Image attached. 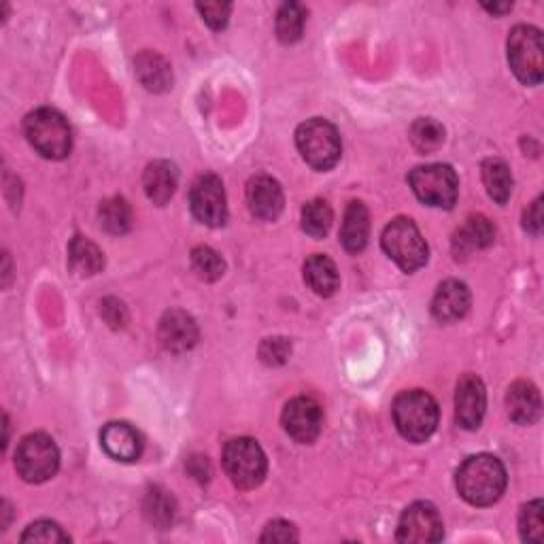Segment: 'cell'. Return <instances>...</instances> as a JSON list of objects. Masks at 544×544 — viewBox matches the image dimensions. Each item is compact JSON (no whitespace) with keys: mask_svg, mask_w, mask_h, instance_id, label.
I'll list each match as a JSON object with an SVG mask.
<instances>
[{"mask_svg":"<svg viewBox=\"0 0 544 544\" xmlns=\"http://www.w3.org/2000/svg\"><path fill=\"white\" fill-rule=\"evenodd\" d=\"M224 468L238 489H255L266 479L268 459L258 440L234 438L224 449Z\"/></svg>","mask_w":544,"mask_h":544,"instance_id":"obj_6","label":"cell"},{"mask_svg":"<svg viewBox=\"0 0 544 544\" xmlns=\"http://www.w3.org/2000/svg\"><path fill=\"white\" fill-rule=\"evenodd\" d=\"M292 353V343L287 338H266L260 347L262 362L268 366H281Z\"/></svg>","mask_w":544,"mask_h":544,"instance_id":"obj_33","label":"cell"},{"mask_svg":"<svg viewBox=\"0 0 544 544\" xmlns=\"http://www.w3.org/2000/svg\"><path fill=\"white\" fill-rule=\"evenodd\" d=\"M306 24V9L300 3H285L277 13V37L281 43L292 45L302 39Z\"/></svg>","mask_w":544,"mask_h":544,"instance_id":"obj_27","label":"cell"},{"mask_svg":"<svg viewBox=\"0 0 544 544\" xmlns=\"http://www.w3.org/2000/svg\"><path fill=\"white\" fill-rule=\"evenodd\" d=\"M196 9L200 11L204 22H207L213 30H219L228 24L232 5H228V3H204V5L198 3Z\"/></svg>","mask_w":544,"mask_h":544,"instance_id":"obj_34","label":"cell"},{"mask_svg":"<svg viewBox=\"0 0 544 544\" xmlns=\"http://www.w3.org/2000/svg\"><path fill=\"white\" fill-rule=\"evenodd\" d=\"M496 238V228L491 226V221L483 215H472L466 219V224L455 232L453 249L457 258H466L472 251L487 249L493 245Z\"/></svg>","mask_w":544,"mask_h":544,"instance_id":"obj_20","label":"cell"},{"mask_svg":"<svg viewBox=\"0 0 544 544\" xmlns=\"http://www.w3.org/2000/svg\"><path fill=\"white\" fill-rule=\"evenodd\" d=\"M487 391L476 374H464L455 389V421L459 428L476 430L483 423Z\"/></svg>","mask_w":544,"mask_h":544,"instance_id":"obj_13","label":"cell"},{"mask_svg":"<svg viewBox=\"0 0 544 544\" xmlns=\"http://www.w3.org/2000/svg\"><path fill=\"white\" fill-rule=\"evenodd\" d=\"M192 266L204 281H217L226 272L224 258L211 247H196L192 251Z\"/></svg>","mask_w":544,"mask_h":544,"instance_id":"obj_30","label":"cell"},{"mask_svg":"<svg viewBox=\"0 0 544 544\" xmlns=\"http://www.w3.org/2000/svg\"><path fill=\"white\" fill-rule=\"evenodd\" d=\"M381 245L385 253L404 272H415L428 262V243L413 219L398 217L383 230Z\"/></svg>","mask_w":544,"mask_h":544,"instance_id":"obj_5","label":"cell"},{"mask_svg":"<svg viewBox=\"0 0 544 544\" xmlns=\"http://www.w3.org/2000/svg\"><path fill=\"white\" fill-rule=\"evenodd\" d=\"M332 221H334V213L326 200L315 198L302 207V230L313 238L326 236L332 228Z\"/></svg>","mask_w":544,"mask_h":544,"instance_id":"obj_28","label":"cell"},{"mask_svg":"<svg viewBox=\"0 0 544 544\" xmlns=\"http://www.w3.org/2000/svg\"><path fill=\"white\" fill-rule=\"evenodd\" d=\"M149 502H151V506H147V515L151 517L153 523L164 527L173 521V502H170L166 496H162V493H158V491H151Z\"/></svg>","mask_w":544,"mask_h":544,"instance_id":"obj_35","label":"cell"},{"mask_svg":"<svg viewBox=\"0 0 544 544\" xmlns=\"http://www.w3.org/2000/svg\"><path fill=\"white\" fill-rule=\"evenodd\" d=\"M459 496L472 506L496 504L506 489V468L496 455L479 453L468 457L455 474Z\"/></svg>","mask_w":544,"mask_h":544,"instance_id":"obj_1","label":"cell"},{"mask_svg":"<svg viewBox=\"0 0 544 544\" xmlns=\"http://www.w3.org/2000/svg\"><path fill=\"white\" fill-rule=\"evenodd\" d=\"M296 145L302 160L315 170L334 168L340 160V153H343L338 130L321 117L309 119V122L298 126Z\"/></svg>","mask_w":544,"mask_h":544,"instance_id":"obj_4","label":"cell"},{"mask_svg":"<svg viewBox=\"0 0 544 544\" xmlns=\"http://www.w3.org/2000/svg\"><path fill=\"white\" fill-rule=\"evenodd\" d=\"M160 340L173 353L190 351L198 340V326L185 311H168L160 321Z\"/></svg>","mask_w":544,"mask_h":544,"instance_id":"obj_17","label":"cell"},{"mask_svg":"<svg viewBox=\"0 0 544 544\" xmlns=\"http://www.w3.org/2000/svg\"><path fill=\"white\" fill-rule=\"evenodd\" d=\"M15 468L26 483H45L60 468V451L47 434H28L15 451Z\"/></svg>","mask_w":544,"mask_h":544,"instance_id":"obj_7","label":"cell"},{"mask_svg":"<svg viewBox=\"0 0 544 544\" xmlns=\"http://www.w3.org/2000/svg\"><path fill=\"white\" fill-rule=\"evenodd\" d=\"M247 207L260 221H275L283 211V190L277 179L258 175L247 183Z\"/></svg>","mask_w":544,"mask_h":544,"instance_id":"obj_14","label":"cell"},{"mask_svg":"<svg viewBox=\"0 0 544 544\" xmlns=\"http://www.w3.org/2000/svg\"><path fill=\"white\" fill-rule=\"evenodd\" d=\"M24 132L28 143L47 160H62L71 153V126H68L64 115L56 109L43 107L32 111L24 122Z\"/></svg>","mask_w":544,"mask_h":544,"instance_id":"obj_3","label":"cell"},{"mask_svg":"<svg viewBox=\"0 0 544 544\" xmlns=\"http://www.w3.org/2000/svg\"><path fill=\"white\" fill-rule=\"evenodd\" d=\"M542 32L536 26H515L508 37V64L517 79L525 85H538L542 81Z\"/></svg>","mask_w":544,"mask_h":544,"instance_id":"obj_8","label":"cell"},{"mask_svg":"<svg viewBox=\"0 0 544 544\" xmlns=\"http://www.w3.org/2000/svg\"><path fill=\"white\" fill-rule=\"evenodd\" d=\"M483 170V183L487 187V194L491 200L498 204H506L513 196V173H510V166L500 158H487L481 166Z\"/></svg>","mask_w":544,"mask_h":544,"instance_id":"obj_23","label":"cell"},{"mask_svg":"<svg viewBox=\"0 0 544 544\" xmlns=\"http://www.w3.org/2000/svg\"><path fill=\"white\" fill-rule=\"evenodd\" d=\"M411 143L419 153H434L445 143V128L432 117H421L411 126Z\"/></svg>","mask_w":544,"mask_h":544,"instance_id":"obj_29","label":"cell"},{"mask_svg":"<svg viewBox=\"0 0 544 544\" xmlns=\"http://www.w3.org/2000/svg\"><path fill=\"white\" fill-rule=\"evenodd\" d=\"M100 445L117 462H134L143 453V436L130 423L113 421L102 428Z\"/></svg>","mask_w":544,"mask_h":544,"instance_id":"obj_15","label":"cell"},{"mask_svg":"<svg viewBox=\"0 0 544 544\" xmlns=\"http://www.w3.org/2000/svg\"><path fill=\"white\" fill-rule=\"evenodd\" d=\"M281 423L289 438L300 442V445H311L321 432L323 411L317 400L300 396L285 404Z\"/></svg>","mask_w":544,"mask_h":544,"instance_id":"obj_12","label":"cell"},{"mask_svg":"<svg viewBox=\"0 0 544 544\" xmlns=\"http://www.w3.org/2000/svg\"><path fill=\"white\" fill-rule=\"evenodd\" d=\"M262 542H296L298 540V530L287 521H272L266 525V530L260 538Z\"/></svg>","mask_w":544,"mask_h":544,"instance_id":"obj_36","label":"cell"},{"mask_svg":"<svg viewBox=\"0 0 544 544\" xmlns=\"http://www.w3.org/2000/svg\"><path fill=\"white\" fill-rule=\"evenodd\" d=\"M508 417L519 425H532L540 419L542 402L540 391L527 381H517L508 387L506 394Z\"/></svg>","mask_w":544,"mask_h":544,"instance_id":"obj_18","label":"cell"},{"mask_svg":"<svg viewBox=\"0 0 544 544\" xmlns=\"http://www.w3.org/2000/svg\"><path fill=\"white\" fill-rule=\"evenodd\" d=\"M542 500H534L521 508L519 515V532L525 542H542L544 540V519H542Z\"/></svg>","mask_w":544,"mask_h":544,"instance_id":"obj_31","label":"cell"},{"mask_svg":"<svg viewBox=\"0 0 544 544\" xmlns=\"http://www.w3.org/2000/svg\"><path fill=\"white\" fill-rule=\"evenodd\" d=\"M540 204H542V198H538L536 202H532V207L525 211V221H523V226H525V230H530L532 234H540V228H542V213H540Z\"/></svg>","mask_w":544,"mask_h":544,"instance_id":"obj_37","label":"cell"},{"mask_svg":"<svg viewBox=\"0 0 544 544\" xmlns=\"http://www.w3.org/2000/svg\"><path fill=\"white\" fill-rule=\"evenodd\" d=\"M489 13H506V11H510V9H513V5H510V3H504V5H483Z\"/></svg>","mask_w":544,"mask_h":544,"instance_id":"obj_38","label":"cell"},{"mask_svg":"<svg viewBox=\"0 0 544 544\" xmlns=\"http://www.w3.org/2000/svg\"><path fill=\"white\" fill-rule=\"evenodd\" d=\"M136 75L151 92H164L173 83V73H170L168 62L158 54H151V51H145V54L136 58Z\"/></svg>","mask_w":544,"mask_h":544,"instance_id":"obj_24","label":"cell"},{"mask_svg":"<svg viewBox=\"0 0 544 544\" xmlns=\"http://www.w3.org/2000/svg\"><path fill=\"white\" fill-rule=\"evenodd\" d=\"M415 196L436 209H453L459 194V181L449 164L417 166L408 177Z\"/></svg>","mask_w":544,"mask_h":544,"instance_id":"obj_9","label":"cell"},{"mask_svg":"<svg viewBox=\"0 0 544 544\" xmlns=\"http://www.w3.org/2000/svg\"><path fill=\"white\" fill-rule=\"evenodd\" d=\"M22 542H45V544H51V542H71V538H68L62 527L54 521H37L32 523L28 530L22 534Z\"/></svg>","mask_w":544,"mask_h":544,"instance_id":"obj_32","label":"cell"},{"mask_svg":"<svg viewBox=\"0 0 544 544\" xmlns=\"http://www.w3.org/2000/svg\"><path fill=\"white\" fill-rule=\"evenodd\" d=\"M445 536L440 513L430 502H415L408 506L398 523V542L404 544H430L440 542Z\"/></svg>","mask_w":544,"mask_h":544,"instance_id":"obj_11","label":"cell"},{"mask_svg":"<svg viewBox=\"0 0 544 544\" xmlns=\"http://www.w3.org/2000/svg\"><path fill=\"white\" fill-rule=\"evenodd\" d=\"M368 234H370V215H368V209L364 207V202L360 200L349 202V207L345 211L343 228H340V241H343V247L351 253H360L368 243Z\"/></svg>","mask_w":544,"mask_h":544,"instance_id":"obj_21","label":"cell"},{"mask_svg":"<svg viewBox=\"0 0 544 544\" xmlns=\"http://www.w3.org/2000/svg\"><path fill=\"white\" fill-rule=\"evenodd\" d=\"M177 183H179L177 166L166 160L151 162L143 175L145 194L153 204H158V207H164V204L173 198Z\"/></svg>","mask_w":544,"mask_h":544,"instance_id":"obj_19","label":"cell"},{"mask_svg":"<svg viewBox=\"0 0 544 544\" xmlns=\"http://www.w3.org/2000/svg\"><path fill=\"white\" fill-rule=\"evenodd\" d=\"M190 207L194 217L204 226L219 228L228 219V202L224 183L217 175H200L190 192Z\"/></svg>","mask_w":544,"mask_h":544,"instance_id":"obj_10","label":"cell"},{"mask_svg":"<svg viewBox=\"0 0 544 544\" xmlns=\"http://www.w3.org/2000/svg\"><path fill=\"white\" fill-rule=\"evenodd\" d=\"M304 281L317 296H323V298L334 296L338 285H340L338 268L328 258V255L315 253V255H311L309 260L304 262Z\"/></svg>","mask_w":544,"mask_h":544,"instance_id":"obj_22","label":"cell"},{"mask_svg":"<svg viewBox=\"0 0 544 544\" xmlns=\"http://www.w3.org/2000/svg\"><path fill=\"white\" fill-rule=\"evenodd\" d=\"M100 226L109 234H126L132 228V209L124 198H109L98 209Z\"/></svg>","mask_w":544,"mask_h":544,"instance_id":"obj_26","label":"cell"},{"mask_svg":"<svg viewBox=\"0 0 544 544\" xmlns=\"http://www.w3.org/2000/svg\"><path fill=\"white\" fill-rule=\"evenodd\" d=\"M68 262L79 277H92L105 266L102 251L83 236H75L71 245H68Z\"/></svg>","mask_w":544,"mask_h":544,"instance_id":"obj_25","label":"cell"},{"mask_svg":"<svg viewBox=\"0 0 544 544\" xmlns=\"http://www.w3.org/2000/svg\"><path fill=\"white\" fill-rule=\"evenodd\" d=\"M391 413H394V423L400 436L408 442L428 440L436 432L440 419L436 400L428 391L421 389H411L400 394L394 402V408H391Z\"/></svg>","mask_w":544,"mask_h":544,"instance_id":"obj_2","label":"cell"},{"mask_svg":"<svg viewBox=\"0 0 544 544\" xmlns=\"http://www.w3.org/2000/svg\"><path fill=\"white\" fill-rule=\"evenodd\" d=\"M470 311V289L462 281H445L440 283L434 300H432V315L440 323H455L464 319Z\"/></svg>","mask_w":544,"mask_h":544,"instance_id":"obj_16","label":"cell"}]
</instances>
